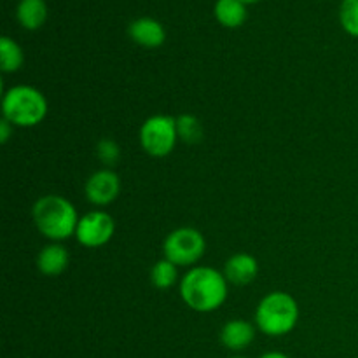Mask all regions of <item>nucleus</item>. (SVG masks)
<instances>
[{"instance_id": "obj_19", "label": "nucleus", "mask_w": 358, "mask_h": 358, "mask_svg": "<svg viewBox=\"0 0 358 358\" xmlns=\"http://www.w3.org/2000/svg\"><path fill=\"white\" fill-rule=\"evenodd\" d=\"M96 154L98 157H100L101 163H105L107 166H114L119 161V157H121V149H119V145L114 140L103 138L98 142Z\"/></svg>"}, {"instance_id": "obj_5", "label": "nucleus", "mask_w": 358, "mask_h": 358, "mask_svg": "<svg viewBox=\"0 0 358 358\" xmlns=\"http://www.w3.org/2000/svg\"><path fill=\"white\" fill-rule=\"evenodd\" d=\"M206 248L205 236L194 227H178L171 231L163 243L164 259L178 268L194 266L203 257Z\"/></svg>"}, {"instance_id": "obj_20", "label": "nucleus", "mask_w": 358, "mask_h": 358, "mask_svg": "<svg viewBox=\"0 0 358 358\" xmlns=\"http://www.w3.org/2000/svg\"><path fill=\"white\" fill-rule=\"evenodd\" d=\"M13 128L14 126L10 124L7 119L2 117V121H0V142L7 143V140H9V136H10V129Z\"/></svg>"}, {"instance_id": "obj_4", "label": "nucleus", "mask_w": 358, "mask_h": 358, "mask_svg": "<svg viewBox=\"0 0 358 358\" xmlns=\"http://www.w3.org/2000/svg\"><path fill=\"white\" fill-rule=\"evenodd\" d=\"M2 114L3 119L13 126L31 128L44 121L48 114V101L37 87L20 84L3 93Z\"/></svg>"}, {"instance_id": "obj_7", "label": "nucleus", "mask_w": 358, "mask_h": 358, "mask_svg": "<svg viewBox=\"0 0 358 358\" xmlns=\"http://www.w3.org/2000/svg\"><path fill=\"white\" fill-rule=\"evenodd\" d=\"M115 231V222L112 215L101 210L86 213L80 217L76 229V238L80 245L87 248H98L112 240Z\"/></svg>"}, {"instance_id": "obj_14", "label": "nucleus", "mask_w": 358, "mask_h": 358, "mask_svg": "<svg viewBox=\"0 0 358 358\" xmlns=\"http://www.w3.org/2000/svg\"><path fill=\"white\" fill-rule=\"evenodd\" d=\"M215 16L222 27L238 28L247 20V9L241 0H217Z\"/></svg>"}, {"instance_id": "obj_9", "label": "nucleus", "mask_w": 358, "mask_h": 358, "mask_svg": "<svg viewBox=\"0 0 358 358\" xmlns=\"http://www.w3.org/2000/svg\"><path fill=\"white\" fill-rule=\"evenodd\" d=\"M259 264L257 259L250 254H236L224 266V276L233 285H248L257 278Z\"/></svg>"}, {"instance_id": "obj_11", "label": "nucleus", "mask_w": 358, "mask_h": 358, "mask_svg": "<svg viewBox=\"0 0 358 358\" xmlns=\"http://www.w3.org/2000/svg\"><path fill=\"white\" fill-rule=\"evenodd\" d=\"M255 339V327L247 320H229L220 331V343L233 352L245 350Z\"/></svg>"}, {"instance_id": "obj_10", "label": "nucleus", "mask_w": 358, "mask_h": 358, "mask_svg": "<svg viewBox=\"0 0 358 358\" xmlns=\"http://www.w3.org/2000/svg\"><path fill=\"white\" fill-rule=\"evenodd\" d=\"M129 37L143 48H159L166 38L163 24L152 17H140L129 24Z\"/></svg>"}, {"instance_id": "obj_23", "label": "nucleus", "mask_w": 358, "mask_h": 358, "mask_svg": "<svg viewBox=\"0 0 358 358\" xmlns=\"http://www.w3.org/2000/svg\"><path fill=\"white\" fill-rule=\"evenodd\" d=\"M231 358H245V357H231Z\"/></svg>"}, {"instance_id": "obj_1", "label": "nucleus", "mask_w": 358, "mask_h": 358, "mask_svg": "<svg viewBox=\"0 0 358 358\" xmlns=\"http://www.w3.org/2000/svg\"><path fill=\"white\" fill-rule=\"evenodd\" d=\"M180 296L191 310L210 313L219 310L227 299V280L217 269L196 266L182 276Z\"/></svg>"}, {"instance_id": "obj_18", "label": "nucleus", "mask_w": 358, "mask_h": 358, "mask_svg": "<svg viewBox=\"0 0 358 358\" xmlns=\"http://www.w3.org/2000/svg\"><path fill=\"white\" fill-rule=\"evenodd\" d=\"M341 24L350 35L358 37V0H343Z\"/></svg>"}, {"instance_id": "obj_8", "label": "nucleus", "mask_w": 358, "mask_h": 358, "mask_svg": "<svg viewBox=\"0 0 358 358\" xmlns=\"http://www.w3.org/2000/svg\"><path fill=\"white\" fill-rule=\"evenodd\" d=\"M87 201L96 206L110 205L121 192V178L110 168H103L91 175L84 185Z\"/></svg>"}, {"instance_id": "obj_13", "label": "nucleus", "mask_w": 358, "mask_h": 358, "mask_svg": "<svg viewBox=\"0 0 358 358\" xmlns=\"http://www.w3.org/2000/svg\"><path fill=\"white\" fill-rule=\"evenodd\" d=\"M17 21L27 30H37L44 24L48 16V7L44 0H21L16 9Z\"/></svg>"}, {"instance_id": "obj_12", "label": "nucleus", "mask_w": 358, "mask_h": 358, "mask_svg": "<svg viewBox=\"0 0 358 358\" xmlns=\"http://www.w3.org/2000/svg\"><path fill=\"white\" fill-rule=\"evenodd\" d=\"M69 252L63 245L51 243L41 250L37 257V268L45 276H58L69 268Z\"/></svg>"}, {"instance_id": "obj_17", "label": "nucleus", "mask_w": 358, "mask_h": 358, "mask_svg": "<svg viewBox=\"0 0 358 358\" xmlns=\"http://www.w3.org/2000/svg\"><path fill=\"white\" fill-rule=\"evenodd\" d=\"M178 136L187 143H196L203 138V128L198 119L191 114H184L177 119Z\"/></svg>"}, {"instance_id": "obj_15", "label": "nucleus", "mask_w": 358, "mask_h": 358, "mask_svg": "<svg viewBox=\"0 0 358 358\" xmlns=\"http://www.w3.org/2000/svg\"><path fill=\"white\" fill-rule=\"evenodd\" d=\"M24 62L23 49L9 37L0 38V69L3 73H13L21 69Z\"/></svg>"}, {"instance_id": "obj_2", "label": "nucleus", "mask_w": 358, "mask_h": 358, "mask_svg": "<svg viewBox=\"0 0 358 358\" xmlns=\"http://www.w3.org/2000/svg\"><path fill=\"white\" fill-rule=\"evenodd\" d=\"M34 222L42 236L55 243L69 240L76 234L79 217L72 203L59 194H48L34 205Z\"/></svg>"}, {"instance_id": "obj_21", "label": "nucleus", "mask_w": 358, "mask_h": 358, "mask_svg": "<svg viewBox=\"0 0 358 358\" xmlns=\"http://www.w3.org/2000/svg\"><path fill=\"white\" fill-rule=\"evenodd\" d=\"M261 358H290V357H287L285 353H280V352H269V353H264Z\"/></svg>"}, {"instance_id": "obj_6", "label": "nucleus", "mask_w": 358, "mask_h": 358, "mask_svg": "<svg viewBox=\"0 0 358 358\" xmlns=\"http://www.w3.org/2000/svg\"><path fill=\"white\" fill-rule=\"evenodd\" d=\"M178 140L177 119L157 114L147 119L140 128V143L152 157H166L175 149Z\"/></svg>"}, {"instance_id": "obj_3", "label": "nucleus", "mask_w": 358, "mask_h": 358, "mask_svg": "<svg viewBox=\"0 0 358 358\" xmlns=\"http://www.w3.org/2000/svg\"><path fill=\"white\" fill-rule=\"evenodd\" d=\"M297 320H299L297 301L290 294L280 290L262 297L255 310L257 329L269 338H280L292 332Z\"/></svg>"}, {"instance_id": "obj_16", "label": "nucleus", "mask_w": 358, "mask_h": 358, "mask_svg": "<svg viewBox=\"0 0 358 358\" xmlns=\"http://www.w3.org/2000/svg\"><path fill=\"white\" fill-rule=\"evenodd\" d=\"M178 266L170 262L168 259H161L154 264L152 271H150V282L157 289H170L175 285L178 280Z\"/></svg>"}, {"instance_id": "obj_22", "label": "nucleus", "mask_w": 358, "mask_h": 358, "mask_svg": "<svg viewBox=\"0 0 358 358\" xmlns=\"http://www.w3.org/2000/svg\"><path fill=\"white\" fill-rule=\"evenodd\" d=\"M243 3H248V2H259V0H241Z\"/></svg>"}]
</instances>
